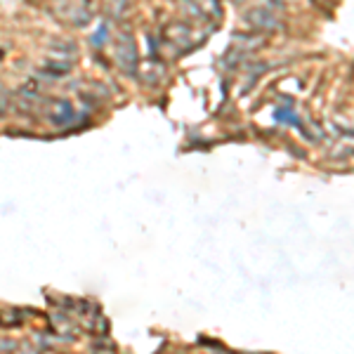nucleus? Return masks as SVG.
<instances>
[{"label":"nucleus","instance_id":"7","mask_svg":"<svg viewBox=\"0 0 354 354\" xmlns=\"http://www.w3.org/2000/svg\"><path fill=\"white\" fill-rule=\"evenodd\" d=\"M142 78H145L147 83H158L163 78V64L161 62H149V64H145V68H142Z\"/></svg>","mask_w":354,"mask_h":354},{"label":"nucleus","instance_id":"4","mask_svg":"<svg viewBox=\"0 0 354 354\" xmlns=\"http://www.w3.org/2000/svg\"><path fill=\"white\" fill-rule=\"evenodd\" d=\"M165 41L170 45H185V48H192V26L187 24H170L165 26Z\"/></svg>","mask_w":354,"mask_h":354},{"label":"nucleus","instance_id":"2","mask_svg":"<svg viewBox=\"0 0 354 354\" xmlns=\"http://www.w3.org/2000/svg\"><path fill=\"white\" fill-rule=\"evenodd\" d=\"M43 116L55 128H66L76 121V109L68 100H48L43 104Z\"/></svg>","mask_w":354,"mask_h":354},{"label":"nucleus","instance_id":"9","mask_svg":"<svg viewBox=\"0 0 354 354\" xmlns=\"http://www.w3.org/2000/svg\"><path fill=\"white\" fill-rule=\"evenodd\" d=\"M198 10L203 12L205 19H210V17L215 15V19L222 15V8H220V0H196Z\"/></svg>","mask_w":354,"mask_h":354},{"label":"nucleus","instance_id":"5","mask_svg":"<svg viewBox=\"0 0 354 354\" xmlns=\"http://www.w3.org/2000/svg\"><path fill=\"white\" fill-rule=\"evenodd\" d=\"M71 68H73L71 62L55 59V62L43 64V73H48V76H53V78H62V76H66V73H71Z\"/></svg>","mask_w":354,"mask_h":354},{"label":"nucleus","instance_id":"6","mask_svg":"<svg viewBox=\"0 0 354 354\" xmlns=\"http://www.w3.org/2000/svg\"><path fill=\"white\" fill-rule=\"evenodd\" d=\"M274 118H277L279 123H288V125H293V128H298L302 130V133H307L305 128H302V123H300V118L295 116V111L290 109V104H288V109H277V113H274Z\"/></svg>","mask_w":354,"mask_h":354},{"label":"nucleus","instance_id":"8","mask_svg":"<svg viewBox=\"0 0 354 354\" xmlns=\"http://www.w3.org/2000/svg\"><path fill=\"white\" fill-rule=\"evenodd\" d=\"M76 45L73 43H57L53 45V55L57 57V59H62V62H71L73 57H76Z\"/></svg>","mask_w":354,"mask_h":354},{"label":"nucleus","instance_id":"11","mask_svg":"<svg viewBox=\"0 0 354 354\" xmlns=\"http://www.w3.org/2000/svg\"><path fill=\"white\" fill-rule=\"evenodd\" d=\"M5 111H8V97L0 93V116H3Z\"/></svg>","mask_w":354,"mask_h":354},{"label":"nucleus","instance_id":"10","mask_svg":"<svg viewBox=\"0 0 354 354\" xmlns=\"http://www.w3.org/2000/svg\"><path fill=\"white\" fill-rule=\"evenodd\" d=\"M106 36H109V26L102 24L95 31V36H93V45H95V48H102V45H104V41H106Z\"/></svg>","mask_w":354,"mask_h":354},{"label":"nucleus","instance_id":"1","mask_svg":"<svg viewBox=\"0 0 354 354\" xmlns=\"http://www.w3.org/2000/svg\"><path fill=\"white\" fill-rule=\"evenodd\" d=\"M113 57H116V64L125 73L137 71V41L130 31L118 33L116 48H113Z\"/></svg>","mask_w":354,"mask_h":354},{"label":"nucleus","instance_id":"3","mask_svg":"<svg viewBox=\"0 0 354 354\" xmlns=\"http://www.w3.org/2000/svg\"><path fill=\"white\" fill-rule=\"evenodd\" d=\"M243 21L248 24V28H255V31H274V28L281 26V19L277 17L272 8H265V5H258V8H250L248 12H243Z\"/></svg>","mask_w":354,"mask_h":354}]
</instances>
